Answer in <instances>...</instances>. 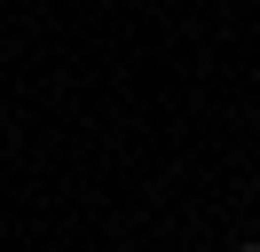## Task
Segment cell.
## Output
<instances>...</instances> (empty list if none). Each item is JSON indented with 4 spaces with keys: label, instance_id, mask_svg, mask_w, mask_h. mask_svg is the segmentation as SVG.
Returning <instances> with one entry per match:
<instances>
[{
    "label": "cell",
    "instance_id": "obj_1",
    "mask_svg": "<svg viewBox=\"0 0 260 252\" xmlns=\"http://www.w3.org/2000/svg\"><path fill=\"white\" fill-rule=\"evenodd\" d=\"M237 252H260V244H237Z\"/></svg>",
    "mask_w": 260,
    "mask_h": 252
}]
</instances>
